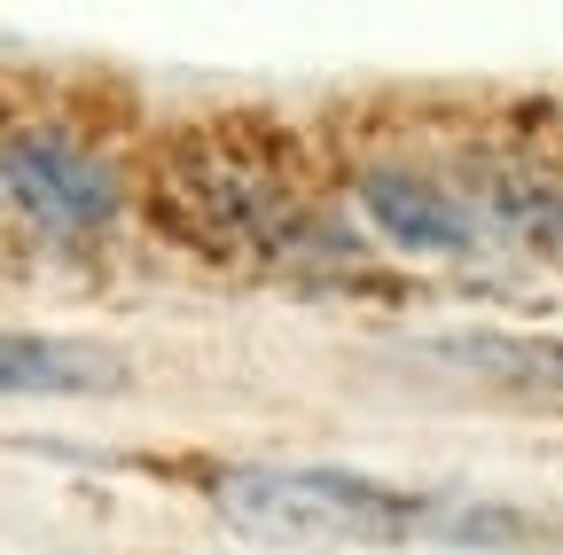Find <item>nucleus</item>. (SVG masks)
Instances as JSON below:
<instances>
[{
	"instance_id": "3",
	"label": "nucleus",
	"mask_w": 563,
	"mask_h": 555,
	"mask_svg": "<svg viewBox=\"0 0 563 555\" xmlns=\"http://www.w3.org/2000/svg\"><path fill=\"white\" fill-rule=\"evenodd\" d=\"M0 203L47 243H102L125 220V165L70 118H0Z\"/></svg>"
},
{
	"instance_id": "5",
	"label": "nucleus",
	"mask_w": 563,
	"mask_h": 555,
	"mask_svg": "<svg viewBox=\"0 0 563 555\" xmlns=\"http://www.w3.org/2000/svg\"><path fill=\"white\" fill-rule=\"evenodd\" d=\"M110 384H118V360L95 353V344L0 329V399H87Z\"/></svg>"
},
{
	"instance_id": "7",
	"label": "nucleus",
	"mask_w": 563,
	"mask_h": 555,
	"mask_svg": "<svg viewBox=\"0 0 563 555\" xmlns=\"http://www.w3.org/2000/svg\"><path fill=\"white\" fill-rule=\"evenodd\" d=\"M485 196H493V212H501V227H517L525 243L563 258V173H501Z\"/></svg>"
},
{
	"instance_id": "4",
	"label": "nucleus",
	"mask_w": 563,
	"mask_h": 555,
	"mask_svg": "<svg viewBox=\"0 0 563 555\" xmlns=\"http://www.w3.org/2000/svg\"><path fill=\"white\" fill-rule=\"evenodd\" d=\"M352 203H361L368 235L407 251V258H470L485 243L470 203L446 180L415 173V165H361V173H352Z\"/></svg>"
},
{
	"instance_id": "6",
	"label": "nucleus",
	"mask_w": 563,
	"mask_h": 555,
	"mask_svg": "<svg viewBox=\"0 0 563 555\" xmlns=\"http://www.w3.org/2000/svg\"><path fill=\"white\" fill-rule=\"evenodd\" d=\"M431 353L493 376V384H532V391H563V336H509V329H462V336H431Z\"/></svg>"
},
{
	"instance_id": "1",
	"label": "nucleus",
	"mask_w": 563,
	"mask_h": 555,
	"mask_svg": "<svg viewBox=\"0 0 563 555\" xmlns=\"http://www.w3.org/2000/svg\"><path fill=\"white\" fill-rule=\"evenodd\" d=\"M211 509L251 540L321 547H517L540 524L485 493H431L336 462H235L211 477Z\"/></svg>"
},
{
	"instance_id": "2",
	"label": "nucleus",
	"mask_w": 563,
	"mask_h": 555,
	"mask_svg": "<svg viewBox=\"0 0 563 555\" xmlns=\"http://www.w3.org/2000/svg\"><path fill=\"white\" fill-rule=\"evenodd\" d=\"M157 220L180 251L258 266V274H336L352 266V235L321 220L306 180L282 165L274 133L251 125H203L180 133L157 165Z\"/></svg>"
}]
</instances>
